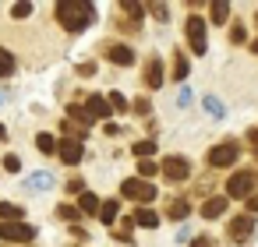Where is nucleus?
I'll return each instance as SVG.
<instances>
[{
  "mask_svg": "<svg viewBox=\"0 0 258 247\" xmlns=\"http://www.w3.org/2000/svg\"><path fill=\"white\" fill-rule=\"evenodd\" d=\"M131 222H135V226H142V229H156V226H159V215H156L152 208H135Z\"/></svg>",
  "mask_w": 258,
  "mask_h": 247,
  "instance_id": "14",
  "label": "nucleus"
},
{
  "mask_svg": "<svg viewBox=\"0 0 258 247\" xmlns=\"http://www.w3.org/2000/svg\"><path fill=\"white\" fill-rule=\"evenodd\" d=\"M120 11L127 15V22H131L135 29H142V15H145V4H135V0H124V4H120Z\"/></svg>",
  "mask_w": 258,
  "mask_h": 247,
  "instance_id": "16",
  "label": "nucleus"
},
{
  "mask_svg": "<svg viewBox=\"0 0 258 247\" xmlns=\"http://www.w3.org/2000/svg\"><path fill=\"white\" fill-rule=\"evenodd\" d=\"M11 15H15V18H29V15H32V4H15Z\"/></svg>",
  "mask_w": 258,
  "mask_h": 247,
  "instance_id": "32",
  "label": "nucleus"
},
{
  "mask_svg": "<svg viewBox=\"0 0 258 247\" xmlns=\"http://www.w3.org/2000/svg\"><path fill=\"white\" fill-rule=\"evenodd\" d=\"M187 71H191L187 53H177V57H173V81H184V78H187Z\"/></svg>",
  "mask_w": 258,
  "mask_h": 247,
  "instance_id": "22",
  "label": "nucleus"
},
{
  "mask_svg": "<svg viewBox=\"0 0 258 247\" xmlns=\"http://www.w3.org/2000/svg\"><path fill=\"white\" fill-rule=\"evenodd\" d=\"M149 11H152V15H156V18H170V8H166V4H152V8H149Z\"/></svg>",
  "mask_w": 258,
  "mask_h": 247,
  "instance_id": "34",
  "label": "nucleus"
},
{
  "mask_svg": "<svg viewBox=\"0 0 258 247\" xmlns=\"http://www.w3.org/2000/svg\"><path fill=\"white\" fill-rule=\"evenodd\" d=\"M57 215H60V219H68V222H78V219H82V212H78L75 205H60V208H57Z\"/></svg>",
  "mask_w": 258,
  "mask_h": 247,
  "instance_id": "29",
  "label": "nucleus"
},
{
  "mask_svg": "<svg viewBox=\"0 0 258 247\" xmlns=\"http://www.w3.org/2000/svg\"><path fill=\"white\" fill-rule=\"evenodd\" d=\"M187 43H191V50H195V57H205V50H209V36H205V22L198 18V15H191L187 18Z\"/></svg>",
  "mask_w": 258,
  "mask_h": 247,
  "instance_id": "4",
  "label": "nucleus"
},
{
  "mask_svg": "<svg viewBox=\"0 0 258 247\" xmlns=\"http://www.w3.org/2000/svg\"><path fill=\"white\" fill-rule=\"evenodd\" d=\"M237 155H240V148H237L233 141H226V145H216V148H209V166H212V170L233 166V162H237Z\"/></svg>",
  "mask_w": 258,
  "mask_h": 247,
  "instance_id": "6",
  "label": "nucleus"
},
{
  "mask_svg": "<svg viewBox=\"0 0 258 247\" xmlns=\"http://www.w3.org/2000/svg\"><path fill=\"white\" fill-rule=\"evenodd\" d=\"M251 53H254V57H258V39H254V43H251Z\"/></svg>",
  "mask_w": 258,
  "mask_h": 247,
  "instance_id": "37",
  "label": "nucleus"
},
{
  "mask_svg": "<svg viewBox=\"0 0 258 247\" xmlns=\"http://www.w3.org/2000/svg\"><path fill=\"white\" fill-rule=\"evenodd\" d=\"M0 219H8V222H22V219H25V208L11 205V201H0Z\"/></svg>",
  "mask_w": 258,
  "mask_h": 247,
  "instance_id": "20",
  "label": "nucleus"
},
{
  "mask_svg": "<svg viewBox=\"0 0 258 247\" xmlns=\"http://www.w3.org/2000/svg\"><path fill=\"white\" fill-rule=\"evenodd\" d=\"M0 103H4V96H0Z\"/></svg>",
  "mask_w": 258,
  "mask_h": 247,
  "instance_id": "40",
  "label": "nucleus"
},
{
  "mask_svg": "<svg viewBox=\"0 0 258 247\" xmlns=\"http://www.w3.org/2000/svg\"><path fill=\"white\" fill-rule=\"evenodd\" d=\"M32 236H36V229L29 222H0V240L4 243H25Z\"/></svg>",
  "mask_w": 258,
  "mask_h": 247,
  "instance_id": "5",
  "label": "nucleus"
},
{
  "mask_svg": "<svg viewBox=\"0 0 258 247\" xmlns=\"http://www.w3.org/2000/svg\"><path fill=\"white\" fill-rule=\"evenodd\" d=\"M156 170H159V166H156L152 159H138V177H142V180H149Z\"/></svg>",
  "mask_w": 258,
  "mask_h": 247,
  "instance_id": "28",
  "label": "nucleus"
},
{
  "mask_svg": "<svg viewBox=\"0 0 258 247\" xmlns=\"http://www.w3.org/2000/svg\"><path fill=\"white\" fill-rule=\"evenodd\" d=\"M244 39H247V29H244V25H233V29H230V43H237V46H240Z\"/></svg>",
  "mask_w": 258,
  "mask_h": 247,
  "instance_id": "30",
  "label": "nucleus"
},
{
  "mask_svg": "<svg viewBox=\"0 0 258 247\" xmlns=\"http://www.w3.org/2000/svg\"><path fill=\"white\" fill-rule=\"evenodd\" d=\"M106 103L113 106V113H127V110H131V103H127L120 92H110V96H106Z\"/></svg>",
  "mask_w": 258,
  "mask_h": 247,
  "instance_id": "26",
  "label": "nucleus"
},
{
  "mask_svg": "<svg viewBox=\"0 0 258 247\" xmlns=\"http://www.w3.org/2000/svg\"><path fill=\"white\" fill-rule=\"evenodd\" d=\"M254 22H258V15H254ZM254 29H258V25H254Z\"/></svg>",
  "mask_w": 258,
  "mask_h": 247,
  "instance_id": "39",
  "label": "nucleus"
},
{
  "mask_svg": "<svg viewBox=\"0 0 258 247\" xmlns=\"http://www.w3.org/2000/svg\"><path fill=\"white\" fill-rule=\"evenodd\" d=\"M251 233H254V219L244 212V215H237V219H230V226H226V236L233 240V243H244V240H251Z\"/></svg>",
  "mask_w": 258,
  "mask_h": 247,
  "instance_id": "8",
  "label": "nucleus"
},
{
  "mask_svg": "<svg viewBox=\"0 0 258 247\" xmlns=\"http://www.w3.org/2000/svg\"><path fill=\"white\" fill-rule=\"evenodd\" d=\"M85 110H89L92 120H106V117L113 113L110 103H106V96H89V99H85Z\"/></svg>",
  "mask_w": 258,
  "mask_h": 247,
  "instance_id": "11",
  "label": "nucleus"
},
{
  "mask_svg": "<svg viewBox=\"0 0 258 247\" xmlns=\"http://www.w3.org/2000/svg\"><path fill=\"white\" fill-rule=\"evenodd\" d=\"M25 187H32V191H50V187H53V173H32V177H25Z\"/></svg>",
  "mask_w": 258,
  "mask_h": 247,
  "instance_id": "19",
  "label": "nucleus"
},
{
  "mask_svg": "<svg viewBox=\"0 0 258 247\" xmlns=\"http://www.w3.org/2000/svg\"><path fill=\"white\" fill-rule=\"evenodd\" d=\"M187 215H191V201H187V198H177V201L166 205V219L180 222V219H187Z\"/></svg>",
  "mask_w": 258,
  "mask_h": 247,
  "instance_id": "13",
  "label": "nucleus"
},
{
  "mask_svg": "<svg viewBox=\"0 0 258 247\" xmlns=\"http://www.w3.org/2000/svg\"><path fill=\"white\" fill-rule=\"evenodd\" d=\"M82 152H85V148H82V138H60V152H57V155H60L68 166H78V162H82Z\"/></svg>",
  "mask_w": 258,
  "mask_h": 247,
  "instance_id": "9",
  "label": "nucleus"
},
{
  "mask_svg": "<svg viewBox=\"0 0 258 247\" xmlns=\"http://www.w3.org/2000/svg\"><path fill=\"white\" fill-rule=\"evenodd\" d=\"M131 152H135V159H149V155L156 152V141H152V138H145V141H135V148H131Z\"/></svg>",
  "mask_w": 258,
  "mask_h": 247,
  "instance_id": "25",
  "label": "nucleus"
},
{
  "mask_svg": "<svg viewBox=\"0 0 258 247\" xmlns=\"http://www.w3.org/2000/svg\"><path fill=\"white\" fill-rule=\"evenodd\" d=\"M254 212H258V194L247 198V215H254Z\"/></svg>",
  "mask_w": 258,
  "mask_h": 247,
  "instance_id": "35",
  "label": "nucleus"
},
{
  "mask_svg": "<svg viewBox=\"0 0 258 247\" xmlns=\"http://www.w3.org/2000/svg\"><path fill=\"white\" fill-rule=\"evenodd\" d=\"M4 170H8V173H18V170H22L18 155H4Z\"/></svg>",
  "mask_w": 258,
  "mask_h": 247,
  "instance_id": "33",
  "label": "nucleus"
},
{
  "mask_svg": "<svg viewBox=\"0 0 258 247\" xmlns=\"http://www.w3.org/2000/svg\"><path fill=\"white\" fill-rule=\"evenodd\" d=\"M209 18H212V25H223L230 18V4H226V0H212V4H209Z\"/></svg>",
  "mask_w": 258,
  "mask_h": 247,
  "instance_id": "17",
  "label": "nucleus"
},
{
  "mask_svg": "<svg viewBox=\"0 0 258 247\" xmlns=\"http://www.w3.org/2000/svg\"><path fill=\"white\" fill-rule=\"evenodd\" d=\"M92 18H96V4H89V0H60L57 4V22L68 32H85Z\"/></svg>",
  "mask_w": 258,
  "mask_h": 247,
  "instance_id": "1",
  "label": "nucleus"
},
{
  "mask_svg": "<svg viewBox=\"0 0 258 247\" xmlns=\"http://www.w3.org/2000/svg\"><path fill=\"white\" fill-rule=\"evenodd\" d=\"M226 212V198L219 194V198H209V201H202V215L205 219H219Z\"/></svg>",
  "mask_w": 258,
  "mask_h": 247,
  "instance_id": "15",
  "label": "nucleus"
},
{
  "mask_svg": "<svg viewBox=\"0 0 258 247\" xmlns=\"http://www.w3.org/2000/svg\"><path fill=\"white\" fill-rule=\"evenodd\" d=\"M163 177L173 180V184H180V180L191 177V162H187L184 155H166V162H163Z\"/></svg>",
  "mask_w": 258,
  "mask_h": 247,
  "instance_id": "7",
  "label": "nucleus"
},
{
  "mask_svg": "<svg viewBox=\"0 0 258 247\" xmlns=\"http://www.w3.org/2000/svg\"><path fill=\"white\" fill-rule=\"evenodd\" d=\"M205 113H209L212 120H223V117H226V106H223L216 96H205Z\"/></svg>",
  "mask_w": 258,
  "mask_h": 247,
  "instance_id": "23",
  "label": "nucleus"
},
{
  "mask_svg": "<svg viewBox=\"0 0 258 247\" xmlns=\"http://www.w3.org/2000/svg\"><path fill=\"white\" fill-rule=\"evenodd\" d=\"M4 134H8V131H4V124H0V141H4Z\"/></svg>",
  "mask_w": 258,
  "mask_h": 247,
  "instance_id": "38",
  "label": "nucleus"
},
{
  "mask_svg": "<svg viewBox=\"0 0 258 247\" xmlns=\"http://www.w3.org/2000/svg\"><path fill=\"white\" fill-rule=\"evenodd\" d=\"M99 208H103V205H99L96 194H89V191L78 194V212H89V215H92V212H99Z\"/></svg>",
  "mask_w": 258,
  "mask_h": 247,
  "instance_id": "21",
  "label": "nucleus"
},
{
  "mask_svg": "<svg viewBox=\"0 0 258 247\" xmlns=\"http://www.w3.org/2000/svg\"><path fill=\"white\" fill-rule=\"evenodd\" d=\"M11 71H15V57L8 50H0V78H8Z\"/></svg>",
  "mask_w": 258,
  "mask_h": 247,
  "instance_id": "27",
  "label": "nucleus"
},
{
  "mask_svg": "<svg viewBox=\"0 0 258 247\" xmlns=\"http://www.w3.org/2000/svg\"><path fill=\"white\" fill-rule=\"evenodd\" d=\"M106 57H110L117 67H131V64H135V53H131V46H124V43H113V46H106Z\"/></svg>",
  "mask_w": 258,
  "mask_h": 247,
  "instance_id": "10",
  "label": "nucleus"
},
{
  "mask_svg": "<svg viewBox=\"0 0 258 247\" xmlns=\"http://www.w3.org/2000/svg\"><path fill=\"white\" fill-rule=\"evenodd\" d=\"M36 148H39L43 155H53V152H60V141H57L53 134L43 131V134H36Z\"/></svg>",
  "mask_w": 258,
  "mask_h": 247,
  "instance_id": "18",
  "label": "nucleus"
},
{
  "mask_svg": "<svg viewBox=\"0 0 258 247\" xmlns=\"http://www.w3.org/2000/svg\"><path fill=\"white\" fill-rule=\"evenodd\" d=\"M247 138H251V148H254V152H258V131H251V134H247Z\"/></svg>",
  "mask_w": 258,
  "mask_h": 247,
  "instance_id": "36",
  "label": "nucleus"
},
{
  "mask_svg": "<svg viewBox=\"0 0 258 247\" xmlns=\"http://www.w3.org/2000/svg\"><path fill=\"white\" fill-rule=\"evenodd\" d=\"M163 81H166V78H163V60L152 57V60L145 64V85H149V89H159Z\"/></svg>",
  "mask_w": 258,
  "mask_h": 247,
  "instance_id": "12",
  "label": "nucleus"
},
{
  "mask_svg": "<svg viewBox=\"0 0 258 247\" xmlns=\"http://www.w3.org/2000/svg\"><path fill=\"white\" fill-rule=\"evenodd\" d=\"M120 194L127 198V201H138V205H149V201H156V187L149 184V180H142V177H127L124 184H120Z\"/></svg>",
  "mask_w": 258,
  "mask_h": 247,
  "instance_id": "3",
  "label": "nucleus"
},
{
  "mask_svg": "<svg viewBox=\"0 0 258 247\" xmlns=\"http://www.w3.org/2000/svg\"><path fill=\"white\" fill-rule=\"evenodd\" d=\"M149 110H152V103H149V99H138V103H131V113H138V117H149Z\"/></svg>",
  "mask_w": 258,
  "mask_h": 247,
  "instance_id": "31",
  "label": "nucleus"
},
{
  "mask_svg": "<svg viewBox=\"0 0 258 247\" xmlns=\"http://www.w3.org/2000/svg\"><path fill=\"white\" fill-rule=\"evenodd\" d=\"M254 187H258V173L254 170H237V173H230V180H226V194L230 198H251L254 194Z\"/></svg>",
  "mask_w": 258,
  "mask_h": 247,
  "instance_id": "2",
  "label": "nucleus"
},
{
  "mask_svg": "<svg viewBox=\"0 0 258 247\" xmlns=\"http://www.w3.org/2000/svg\"><path fill=\"white\" fill-rule=\"evenodd\" d=\"M117 215H120V205H117V201H103V208H99V219L110 226V222H117Z\"/></svg>",
  "mask_w": 258,
  "mask_h": 247,
  "instance_id": "24",
  "label": "nucleus"
}]
</instances>
